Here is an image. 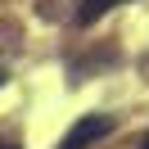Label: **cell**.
<instances>
[{
    "mask_svg": "<svg viewBox=\"0 0 149 149\" xmlns=\"http://www.w3.org/2000/svg\"><path fill=\"white\" fill-rule=\"evenodd\" d=\"M0 86H5V68H0Z\"/></svg>",
    "mask_w": 149,
    "mask_h": 149,
    "instance_id": "277c9868",
    "label": "cell"
},
{
    "mask_svg": "<svg viewBox=\"0 0 149 149\" xmlns=\"http://www.w3.org/2000/svg\"><path fill=\"white\" fill-rule=\"evenodd\" d=\"M113 5H127V0H81V9H77V23H81V27H91L95 18H104V14L113 9Z\"/></svg>",
    "mask_w": 149,
    "mask_h": 149,
    "instance_id": "7a4b0ae2",
    "label": "cell"
},
{
    "mask_svg": "<svg viewBox=\"0 0 149 149\" xmlns=\"http://www.w3.org/2000/svg\"><path fill=\"white\" fill-rule=\"evenodd\" d=\"M0 149H18V145H5V140H0Z\"/></svg>",
    "mask_w": 149,
    "mask_h": 149,
    "instance_id": "3957f363",
    "label": "cell"
},
{
    "mask_svg": "<svg viewBox=\"0 0 149 149\" xmlns=\"http://www.w3.org/2000/svg\"><path fill=\"white\" fill-rule=\"evenodd\" d=\"M140 149H149V140H145V145H140Z\"/></svg>",
    "mask_w": 149,
    "mask_h": 149,
    "instance_id": "5b68a950",
    "label": "cell"
},
{
    "mask_svg": "<svg viewBox=\"0 0 149 149\" xmlns=\"http://www.w3.org/2000/svg\"><path fill=\"white\" fill-rule=\"evenodd\" d=\"M113 131V118H104V113H91V118H81L72 131H68L63 140H59V149H91L95 140H104Z\"/></svg>",
    "mask_w": 149,
    "mask_h": 149,
    "instance_id": "6da1fadb",
    "label": "cell"
}]
</instances>
